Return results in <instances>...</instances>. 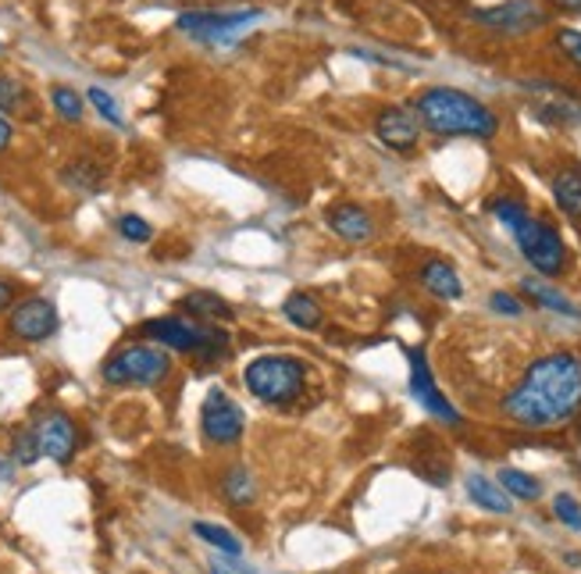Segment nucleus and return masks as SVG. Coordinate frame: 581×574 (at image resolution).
I'll return each instance as SVG.
<instances>
[{
  "label": "nucleus",
  "instance_id": "f257e3e1",
  "mask_svg": "<svg viewBox=\"0 0 581 574\" xmlns=\"http://www.w3.org/2000/svg\"><path fill=\"white\" fill-rule=\"evenodd\" d=\"M581 411V357L578 354H546L525 371L507 400L503 414L517 425L549 429L563 425Z\"/></svg>",
  "mask_w": 581,
  "mask_h": 574
},
{
  "label": "nucleus",
  "instance_id": "f03ea898",
  "mask_svg": "<svg viewBox=\"0 0 581 574\" xmlns=\"http://www.w3.org/2000/svg\"><path fill=\"white\" fill-rule=\"evenodd\" d=\"M415 115L421 129L435 136H471V140H493L499 132V118L493 108H485L478 97L464 94L453 86H432L424 89L415 104Z\"/></svg>",
  "mask_w": 581,
  "mask_h": 574
},
{
  "label": "nucleus",
  "instance_id": "7ed1b4c3",
  "mask_svg": "<svg viewBox=\"0 0 581 574\" xmlns=\"http://www.w3.org/2000/svg\"><path fill=\"white\" fill-rule=\"evenodd\" d=\"M243 382L265 403H293L303 392V382H308V368L297 357L265 354L250 360L247 371H243Z\"/></svg>",
  "mask_w": 581,
  "mask_h": 574
},
{
  "label": "nucleus",
  "instance_id": "20e7f679",
  "mask_svg": "<svg viewBox=\"0 0 581 574\" xmlns=\"http://www.w3.org/2000/svg\"><path fill=\"white\" fill-rule=\"evenodd\" d=\"M143 336L154 339L158 346H168L175 354H193V357H225L228 350V336L218 325H201V322H186V318H154L143 325Z\"/></svg>",
  "mask_w": 581,
  "mask_h": 574
},
{
  "label": "nucleus",
  "instance_id": "39448f33",
  "mask_svg": "<svg viewBox=\"0 0 581 574\" xmlns=\"http://www.w3.org/2000/svg\"><path fill=\"white\" fill-rule=\"evenodd\" d=\"M100 375L107 386L150 389V386H161L168 375H172V357H168L161 346H126V350H118L115 357H107Z\"/></svg>",
  "mask_w": 581,
  "mask_h": 574
},
{
  "label": "nucleus",
  "instance_id": "423d86ee",
  "mask_svg": "<svg viewBox=\"0 0 581 574\" xmlns=\"http://www.w3.org/2000/svg\"><path fill=\"white\" fill-rule=\"evenodd\" d=\"M517 250L525 253V261L539 271L542 279H557L563 268H568V247H563L560 232L553 229V225H546L539 218H525L517 229L510 232Z\"/></svg>",
  "mask_w": 581,
  "mask_h": 574
},
{
  "label": "nucleus",
  "instance_id": "0eeeda50",
  "mask_svg": "<svg viewBox=\"0 0 581 574\" xmlns=\"http://www.w3.org/2000/svg\"><path fill=\"white\" fill-rule=\"evenodd\" d=\"M261 22V11H182L175 19L179 33H186L193 40L214 43V47H225V43H236L239 36H247V29Z\"/></svg>",
  "mask_w": 581,
  "mask_h": 574
},
{
  "label": "nucleus",
  "instance_id": "6e6552de",
  "mask_svg": "<svg viewBox=\"0 0 581 574\" xmlns=\"http://www.w3.org/2000/svg\"><path fill=\"white\" fill-rule=\"evenodd\" d=\"M201 429H204V440L214 446H236L247 432V418H243L239 403L228 397V392L214 389L207 392V400L201 407Z\"/></svg>",
  "mask_w": 581,
  "mask_h": 574
},
{
  "label": "nucleus",
  "instance_id": "1a4fd4ad",
  "mask_svg": "<svg viewBox=\"0 0 581 574\" xmlns=\"http://www.w3.org/2000/svg\"><path fill=\"white\" fill-rule=\"evenodd\" d=\"M471 19L496 29V33L525 36L549 22V11L542 4H535V0H507V4H496V8H475Z\"/></svg>",
  "mask_w": 581,
  "mask_h": 574
},
{
  "label": "nucleus",
  "instance_id": "9d476101",
  "mask_svg": "<svg viewBox=\"0 0 581 574\" xmlns=\"http://www.w3.org/2000/svg\"><path fill=\"white\" fill-rule=\"evenodd\" d=\"M8 332L22 343H43L57 332V307L47 296H29L11 307Z\"/></svg>",
  "mask_w": 581,
  "mask_h": 574
},
{
  "label": "nucleus",
  "instance_id": "9b49d317",
  "mask_svg": "<svg viewBox=\"0 0 581 574\" xmlns=\"http://www.w3.org/2000/svg\"><path fill=\"white\" fill-rule=\"evenodd\" d=\"M410 357V392L418 397V403L424 407L428 414H435L439 421H446V425H461V414H456V407L442 397L435 379H432V368H428V357L424 350H407Z\"/></svg>",
  "mask_w": 581,
  "mask_h": 574
},
{
  "label": "nucleus",
  "instance_id": "f8f14e48",
  "mask_svg": "<svg viewBox=\"0 0 581 574\" xmlns=\"http://www.w3.org/2000/svg\"><path fill=\"white\" fill-rule=\"evenodd\" d=\"M33 432H36L40 453L54 464H68L75 446H79V432H75V421L68 414H47Z\"/></svg>",
  "mask_w": 581,
  "mask_h": 574
},
{
  "label": "nucleus",
  "instance_id": "ddd939ff",
  "mask_svg": "<svg viewBox=\"0 0 581 574\" xmlns=\"http://www.w3.org/2000/svg\"><path fill=\"white\" fill-rule=\"evenodd\" d=\"M375 136L389 150H415L421 140V122L410 108H386L375 118Z\"/></svg>",
  "mask_w": 581,
  "mask_h": 574
},
{
  "label": "nucleus",
  "instance_id": "4468645a",
  "mask_svg": "<svg viewBox=\"0 0 581 574\" xmlns=\"http://www.w3.org/2000/svg\"><path fill=\"white\" fill-rule=\"evenodd\" d=\"M325 221H329V229L343 239V243H368V239L375 236L372 215L357 204H332L325 210Z\"/></svg>",
  "mask_w": 581,
  "mask_h": 574
},
{
  "label": "nucleus",
  "instance_id": "2eb2a0df",
  "mask_svg": "<svg viewBox=\"0 0 581 574\" xmlns=\"http://www.w3.org/2000/svg\"><path fill=\"white\" fill-rule=\"evenodd\" d=\"M182 311L190 314L193 322L201 325H218V322H233V307L225 304V300L218 293L211 290H193L182 296Z\"/></svg>",
  "mask_w": 581,
  "mask_h": 574
},
{
  "label": "nucleus",
  "instance_id": "dca6fc26",
  "mask_svg": "<svg viewBox=\"0 0 581 574\" xmlns=\"http://www.w3.org/2000/svg\"><path fill=\"white\" fill-rule=\"evenodd\" d=\"M421 282H424V290L439 300H461L464 296V282L446 261H428L421 268Z\"/></svg>",
  "mask_w": 581,
  "mask_h": 574
},
{
  "label": "nucleus",
  "instance_id": "f3484780",
  "mask_svg": "<svg viewBox=\"0 0 581 574\" xmlns=\"http://www.w3.org/2000/svg\"><path fill=\"white\" fill-rule=\"evenodd\" d=\"M282 314H286V318L293 322L297 328H303V332H314V328H321V322H325V311H321V304H318L311 293H303V290L286 296Z\"/></svg>",
  "mask_w": 581,
  "mask_h": 574
},
{
  "label": "nucleus",
  "instance_id": "a211bd4d",
  "mask_svg": "<svg viewBox=\"0 0 581 574\" xmlns=\"http://www.w3.org/2000/svg\"><path fill=\"white\" fill-rule=\"evenodd\" d=\"M467 496L475 500L482 510H488V513H510V496L503 492L496 481H488L485 475H471L467 478Z\"/></svg>",
  "mask_w": 581,
  "mask_h": 574
},
{
  "label": "nucleus",
  "instance_id": "6ab92c4d",
  "mask_svg": "<svg viewBox=\"0 0 581 574\" xmlns=\"http://www.w3.org/2000/svg\"><path fill=\"white\" fill-rule=\"evenodd\" d=\"M61 178H65V183L72 189H79V193H97L104 186V169L97 161H89V158H75L72 164L61 169Z\"/></svg>",
  "mask_w": 581,
  "mask_h": 574
},
{
  "label": "nucleus",
  "instance_id": "aec40b11",
  "mask_svg": "<svg viewBox=\"0 0 581 574\" xmlns=\"http://www.w3.org/2000/svg\"><path fill=\"white\" fill-rule=\"evenodd\" d=\"M553 196H557V204H560L563 215L581 221V172L578 169H563L553 178Z\"/></svg>",
  "mask_w": 581,
  "mask_h": 574
},
{
  "label": "nucleus",
  "instance_id": "412c9836",
  "mask_svg": "<svg viewBox=\"0 0 581 574\" xmlns=\"http://www.w3.org/2000/svg\"><path fill=\"white\" fill-rule=\"evenodd\" d=\"M521 290H525L539 307H546V311L568 314V318H581V311H578L563 293H557L553 285H546V282H539V279H525V282H521Z\"/></svg>",
  "mask_w": 581,
  "mask_h": 574
},
{
  "label": "nucleus",
  "instance_id": "4be33fe9",
  "mask_svg": "<svg viewBox=\"0 0 581 574\" xmlns=\"http://www.w3.org/2000/svg\"><path fill=\"white\" fill-rule=\"evenodd\" d=\"M499 489L507 496H514V500H539V492H542L539 481H535L531 475H525V472H517V467H503Z\"/></svg>",
  "mask_w": 581,
  "mask_h": 574
},
{
  "label": "nucleus",
  "instance_id": "5701e85b",
  "mask_svg": "<svg viewBox=\"0 0 581 574\" xmlns=\"http://www.w3.org/2000/svg\"><path fill=\"white\" fill-rule=\"evenodd\" d=\"M193 532L201 535L207 546H214L218 553H225V556H239L243 553V542L228 532V528H218V524H207V521H196L193 524Z\"/></svg>",
  "mask_w": 581,
  "mask_h": 574
},
{
  "label": "nucleus",
  "instance_id": "b1692460",
  "mask_svg": "<svg viewBox=\"0 0 581 574\" xmlns=\"http://www.w3.org/2000/svg\"><path fill=\"white\" fill-rule=\"evenodd\" d=\"M222 489H225V500L228 503H236V507L254 503V478L247 475V467H233V472L225 475Z\"/></svg>",
  "mask_w": 581,
  "mask_h": 574
},
{
  "label": "nucleus",
  "instance_id": "393cba45",
  "mask_svg": "<svg viewBox=\"0 0 581 574\" xmlns=\"http://www.w3.org/2000/svg\"><path fill=\"white\" fill-rule=\"evenodd\" d=\"M51 104H54L57 118H65L68 126H75L83 118V97L75 94L72 86H54L51 89Z\"/></svg>",
  "mask_w": 581,
  "mask_h": 574
},
{
  "label": "nucleus",
  "instance_id": "a878e982",
  "mask_svg": "<svg viewBox=\"0 0 581 574\" xmlns=\"http://www.w3.org/2000/svg\"><path fill=\"white\" fill-rule=\"evenodd\" d=\"M86 100L94 104V111L104 118V122H111L115 129H121L126 126V118H121V108H118V100L107 94V89H100V86H89L86 89Z\"/></svg>",
  "mask_w": 581,
  "mask_h": 574
},
{
  "label": "nucleus",
  "instance_id": "bb28decb",
  "mask_svg": "<svg viewBox=\"0 0 581 574\" xmlns=\"http://www.w3.org/2000/svg\"><path fill=\"white\" fill-rule=\"evenodd\" d=\"M40 457H43V453H40V443H36V432H33V429L14 435V446H11V461H14V464L33 467Z\"/></svg>",
  "mask_w": 581,
  "mask_h": 574
},
{
  "label": "nucleus",
  "instance_id": "cd10ccee",
  "mask_svg": "<svg viewBox=\"0 0 581 574\" xmlns=\"http://www.w3.org/2000/svg\"><path fill=\"white\" fill-rule=\"evenodd\" d=\"M25 104V86L0 72V115H14Z\"/></svg>",
  "mask_w": 581,
  "mask_h": 574
},
{
  "label": "nucleus",
  "instance_id": "c85d7f7f",
  "mask_svg": "<svg viewBox=\"0 0 581 574\" xmlns=\"http://www.w3.org/2000/svg\"><path fill=\"white\" fill-rule=\"evenodd\" d=\"M488 207H493V215L503 221V225H507V229L514 232L517 229V225H521L525 218H528V210H525V204H517V201H510V196H496V201L493 204H488Z\"/></svg>",
  "mask_w": 581,
  "mask_h": 574
},
{
  "label": "nucleus",
  "instance_id": "c756f323",
  "mask_svg": "<svg viewBox=\"0 0 581 574\" xmlns=\"http://www.w3.org/2000/svg\"><path fill=\"white\" fill-rule=\"evenodd\" d=\"M118 232H121V239H129V243H150V236H154L150 221H143L140 215H121Z\"/></svg>",
  "mask_w": 581,
  "mask_h": 574
},
{
  "label": "nucleus",
  "instance_id": "7c9ffc66",
  "mask_svg": "<svg viewBox=\"0 0 581 574\" xmlns=\"http://www.w3.org/2000/svg\"><path fill=\"white\" fill-rule=\"evenodd\" d=\"M553 513L560 518V524H568L571 532H581V503L574 500L571 492H560L553 500Z\"/></svg>",
  "mask_w": 581,
  "mask_h": 574
},
{
  "label": "nucleus",
  "instance_id": "2f4dec72",
  "mask_svg": "<svg viewBox=\"0 0 581 574\" xmlns=\"http://www.w3.org/2000/svg\"><path fill=\"white\" fill-rule=\"evenodd\" d=\"M557 47L571 57L574 68H581V33H578V29H560V33H557Z\"/></svg>",
  "mask_w": 581,
  "mask_h": 574
},
{
  "label": "nucleus",
  "instance_id": "473e14b6",
  "mask_svg": "<svg viewBox=\"0 0 581 574\" xmlns=\"http://www.w3.org/2000/svg\"><path fill=\"white\" fill-rule=\"evenodd\" d=\"M488 307H493L496 314H507V318H521V314H525L521 300H514L510 293H493V296H488Z\"/></svg>",
  "mask_w": 581,
  "mask_h": 574
},
{
  "label": "nucleus",
  "instance_id": "72a5a7b5",
  "mask_svg": "<svg viewBox=\"0 0 581 574\" xmlns=\"http://www.w3.org/2000/svg\"><path fill=\"white\" fill-rule=\"evenodd\" d=\"M11 304H14V285H11V282H4V279H0V314H4Z\"/></svg>",
  "mask_w": 581,
  "mask_h": 574
},
{
  "label": "nucleus",
  "instance_id": "f704fd0d",
  "mask_svg": "<svg viewBox=\"0 0 581 574\" xmlns=\"http://www.w3.org/2000/svg\"><path fill=\"white\" fill-rule=\"evenodd\" d=\"M11 136H14V129H11V122H8V115H0V154L11 147Z\"/></svg>",
  "mask_w": 581,
  "mask_h": 574
},
{
  "label": "nucleus",
  "instance_id": "c9c22d12",
  "mask_svg": "<svg viewBox=\"0 0 581 574\" xmlns=\"http://www.w3.org/2000/svg\"><path fill=\"white\" fill-rule=\"evenodd\" d=\"M11 475H14V464L11 461H0V481H11Z\"/></svg>",
  "mask_w": 581,
  "mask_h": 574
},
{
  "label": "nucleus",
  "instance_id": "e433bc0d",
  "mask_svg": "<svg viewBox=\"0 0 581 574\" xmlns=\"http://www.w3.org/2000/svg\"><path fill=\"white\" fill-rule=\"evenodd\" d=\"M553 4L563 11H581V0H553Z\"/></svg>",
  "mask_w": 581,
  "mask_h": 574
},
{
  "label": "nucleus",
  "instance_id": "4c0bfd02",
  "mask_svg": "<svg viewBox=\"0 0 581 574\" xmlns=\"http://www.w3.org/2000/svg\"><path fill=\"white\" fill-rule=\"evenodd\" d=\"M211 574H243V571H233V567H225L218 561H211Z\"/></svg>",
  "mask_w": 581,
  "mask_h": 574
}]
</instances>
